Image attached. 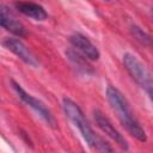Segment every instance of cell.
<instances>
[{"mask_svg":"<svg viewBox=\"0 0 153 153\" xmlns=\"http://www.w3.org/2000/svg\"><path fill=\"white\" fill-rule=\"evenodd\" d=\"M0 26L12 32L18 37H24L26 35L24 25L17 19V17L10 11V8L5 5L0 4Z\"/></svg>","mask_w":153,"mask_h":153,"instance_id":"obj_7","label":"cell"},{"mask_svg":"<svg viewBox=\"0 0 153 153\" xmlns=\"http://www.w3.org/2000/svg\"><path fill=\"white\" fill-rule=\"evenodd\" d=\"M11 82H12L13 90L17 92V94L19 96V98H20L26 105H29L31 109H33V110L48 123V126L55 128V127H56V121H55L54 116L51 115V112L47 109V106H45L41 100H38L37 98H35L33 96H31L30 93H27L18 82H16L14 80H12Z\"/></svg>","mask_w":153,"mask_h":153,"instance_id":"obj_4","label":"cell"},{"mask_svg":"<svg viewBox=\"0 0 153 153\" xmlns=\"http://www.w3.org/2000/svg\"><path fill=\"white\" fill-rule=\"evenodd\" d=\"M4 45L12 51L14 55H17L22 61H24L26 65L32 67H38L39 62L33 55V53L18 38H6L4 41Z\"/></svg>","mask_w":153,"mask_h":153,"instance_id":"obj_6","label":"cell"},{"mask_svg":"<svg viewBox=\"0 0 153 153\" xmlns=\"http://www.w3.org/2000/svg\"><path fill=\"white\" fill-rule=\"evenodd\" d=\"M69 41H71L72 45L84 55V57L92 60V61H96L99 59V56H100L99 50L86 36H84L81 33H74L69 37Z\"/></svg>","mask_w":153,"mask_h":153,"instance_id":"obj_8","label":"cell"},{"mask_svg":"<svg viewBox=\"0 0 153 153\" xmlns=\"http://www.w3.org/2000/svg\"><path fill=\"white\" fill-rule=\"evenodd\" d=\"M93 117H94V121H96L98 128H99L104 134H106L110 139H112L122 149H124V151H128V149H129L126 139L122 136V134H120V131L114 127V124L111 123V121H110L102 111L94 110V111H93Z\"/></svg>","mask_w":153,"mask_h":153,"instance_id":"obj_5","label":"cell"},{"mask_svg":"<svg viewBox=\"0 0 153 153\" xmlns=\"http://www.w3.org/2000/svg\"><path fill=\"white\" fill-rule=\"evenodd\" d=\"M62 109H63L66 116L71 120V122L79 129L81 136L84 137V140L87 142V145L91 148L97 149L99 152H112L114 151V148L105 140H103L100 136H98L93 131L90 123L85 118L84 112L81 111V109L79 108V105L76 103H74L69 98H63L62 99Z\"/></svg>","mask_w":153,"mask_h":153,"instance_id":"obj_2","label":"cell"},{"mask_svg":"<svg viewBox=\"0 0 153 153\" xmlns=\"http://www.w3.org/2000/svg\"><path fill=\"white\" fill-rule=\"evenodd\" d=\"M106 98H108V102H109L111 109L116 114L118 121L127 129V131L131 136H134L136 140H139L141 142H146L147 141L146 131L141 127L139 121L135 118V116H134L126 97L122 94V92L118 88H116L115 86H108Z\"/></svg>","mask_w":153,"mask_h":153,"instance_id":"obj_1","label":"cell"},{"mask_svg":"<svg viewBox=\"0 0 153 153\" xmlns=\"http://www.w3.org/2000/svg\"><path fill=\"white\" fill-rule=\"evenodd\" d=\"M131 32L134 35V37L142 44H146V45H151V36L148 33H146L141 27L136 26V25H133L131 26Z\"/></svg>","mask_w":153,"mask_h":153,"instance_id":"obj_10","label":"cell"},{"mask_svg":"<svg viewBox=\"0 0 153 153\" xmlns=\"http://www.w3.org/2000/svg\"><path fill=\"white\" fill-rule=\"evenodd\" d=\"M16 8L23 13L24 16L32 18L35 20H44L48 17L47 11L38 4L36 2H31V1H17L16 4Z\"/></svg>","mask_w":153,"mask_h":153,"instance_id":"obj_9","label":"cell"},{"mask_svg":"<svg viewBox=\"0 0 153 153\" xmlns=\"http://www.w3.org/2000/svg\"><path fill=\"white\" fill-rule=\"evenodd\" d=\"M123 65L130 76L137 82V85L143 88L149 97H152V76L148 68L133 54H124L123 55Z\"/></svg>","mask_w":153,"mask_h":153,"instance_id":"obj_3","label":"cell"}]
</instances>
